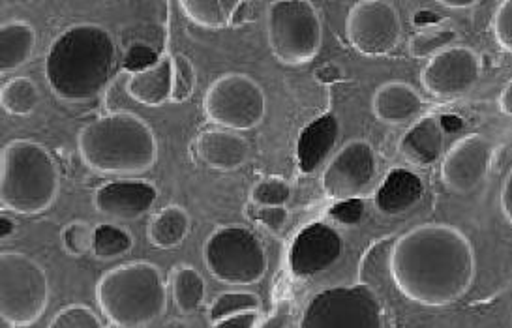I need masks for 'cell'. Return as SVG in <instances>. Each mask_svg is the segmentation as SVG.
I'll return each mask as SVG.
<instances>
[{
  "instance_id": "cell-18",
  "label": "cell",
  "mask_w": 512,
  "mask_h": 328,
  "mask_svg": "<svg viewBox=\"0 0 512 328\" xmlns=\"http://www.w3.org/2000/svg\"><path fill=\"white\" fill-rule=\"evenodd\" d=\"M197 158L214 171H235L246 164L250 143L237 132L214 128L196 139Z\"/></svg>"
},
{
  "instance_id": "cell-37",
  "label": "cell",
  "mask_w": 512,
  "mask_h": 328,
  "mask_svg": "<svg viewBox=\"0 0 512 328\" xmlns=\"http://www.w3.org/2000/svg\"><path fill=\"white\" fill-rule=\"evenodd\" d=\"M331 216L338 220L340 224L355 225L359 224L364 216V203L361 199H347L340 201L336 207H332Z\"/></svg>"
},
{
  "instance_id": "cell-3",
  "label": "cell",
  "mask_w": 512,
  "mask_h": 328,
  "mask_svg": "<svg viewBox=\"0 0 512 328\" xmlns=\"http://www.w3.org/2000/svg\"><path fill=\"white\" fill-rule=\"evenodd\" d=\"M77 150L83 164L102 175H141L158 162L151 124L130 111H115L83 126Z\"/></svg>"
},
{
  "instance_id": "cell-35",
  "label": "cell",
  "mask_w": 512,
  "mask_h": 328,
  "mask_svg": "<svg viewBox=\"0 0 512 328\" xmlns=\"http://www.w3.org/2000/svg\"><path fill=\"white\" fill-rule=\"evenodd\" d=\"M492 32L499 47L512 53V0H505L497 6L492 17Z\"/></svg>"
},
{
  "instance_id": "cell-17",
  "label": "cell",
  "mask_w": 512,
  "mask_h": 328,
  "mask_svg": "<svg viewBox=\"0 0 512 328\" xmlns=\"http://www.w3.org/2000/svg\"><path fill=\"white\" fill-rule=\"evenodd\" d=\"M424 102L415 87L404 81H387L372 96V113L387 126H404L421 117Z\"/></svg>"
},
{
  "instance_id": "cell-25",
  "label": "cell",
  "mask_w": 512,
  "mask_h": 328,
  "mask_svg": "<svg viewBox=\"0 0 512 328\" xmlns=\"http://www.w3.org/2000/svg\"><path fill=\"white\" fill-rule=\"evenodd\" d=\"M182 14L192 23L209 30L226 29L242 8L241 0H182Z\"/></svg>"
},
{
  "instance_id": "cell-26",
  "label": "cell",
  "mask_w": 512,
  "mask_h": 328,
  "mask_svg": "<svg viewBox=\"0 0 512 328\" xmlns=\"http://www.w3.org/2000/svg\"><path fill=\"white\" fill-rule=\"evenodd\" d=\"M171 291L175 306L182 314H194L205 300L207 285L199 270L192 265H179L171 276Z\"/></svg>"
},
{
  "instance_id": "cell-10",
  "label": "cell",
  "mask_w": 512,
  "mask_h": 328,
  "mask_svg": "<svg viewBox=\"0 0 512 328\" xmlns=\"http://www.w3.org/2000/svg\"><path fill=\"white\" fill-rule=\"evenodd\" d=\"M205 115L218 128L248 132L267 115L265 90L250 75L231 72L214 79L203 100Z\"/></svg>"
},
{
  "instance_id": "cell-16",
  "label": "cell",
  "mask_w": 512,
  "mask_h": 328,
  "mask_svg": "<svg viewBox=\"0 0 512 328\" xmlns=\"http://www.w3.org/2000/svg\"><path fill=\"white\" fill-rule=\"evenodd\" d=\"M156 199L158 192L149 182L115 180L107 182L94 192L92 205L98 214L106 218L130 222L145 216L156 203Z\"/></svg>"
},
{
  "instance_id": "cell-33",
  "label": "cell",
  "mask_w": 512,
  "mask_h": 328,
  "mask_svg": "<svg viewBox=\"0 0 512 328\" xmlns=\"http://www.w3.org/2000/svg\"><path fill=\"white\" fill-rule=\"evenodd\" d=\"M173 68H175V79H173V98L171 102L184 104L192 98L197 85L196 68L192 60L186 55H175L173 57Z\"/></svg>"
},
{
  "instance_id": "cell-38",
  "label": "cell",
  "mask_w": 512,
  "mask_h": 328,
  "mask_svg": "<svg viewBox=\"0 0 512 328\" xmlns=\"http://www.w3.org/2000/svg\"><path fill=\"white\" fill-rule=\"evenodd\" d=\"M259 323V312H246V314L231 315L224 321L214 323L212 328H256Z\"/></svg>"
},
{
  "instance_id": "cell-14",
  "label": "cell",
  "mask_w": 512,
  "mask_h": 328,
  "mask_svg": "<svg viewBox=\"0 0 512 328\" xmlns=\"http://www.w3.org/2000/svg\"><path fill=\"white\" fill-rule=\"evenodd\" d=\"M496 145L482 134L458 139L441 162V180L445 188L458 195L471 194L488 177Z\"/></svg>"
},
{
  "instance_id": "cell-30",
  "label": "cell",
  "mask_w": 512,
  "mask_h": 328,
  "mask_svg": "<svg viewBox=\"0 0 512 328\" xmlns=\"http://www.w3.org/2000/svg\"><path fill=\"white\" fill-rule=\"evenodd\" d=\"M454 38L456 32L452 29L424 30L409 40L407 49L413 59H434L436 55L451 47Z\"/></svg>"
},
{
  "instance_id": "cell-36",
  "label": "cell",
  "mask_w": 512,
  "mask_h": 328,
  "mask_svg": "<svg viewBox=\"0 0 512 328\" xmlns=\"http://www.w3.org/2000/svg\"><path fill=\"white\" fill-rule=\"evenodd\" d=\"M252 218L263 227H267L271 233H280L286 227L289 212L286 207H256L252 212Z\"/></svg>"
},
{
  "instance_id": "cell-31",
  "label": "cell",
  "mask_w": 512,
  "mask_h": 328,
  "mask_svg": "<svg viewBox=\"0 0 512 328\" xmlns=\"http://www.w3.org/2000/svg\"><path fill=\"white\" fill-rule=\"evenodd\" d=\"M291 186L282 177H267L259 180L250 192V199L256 207H286L291 199Z\"/></svg>"
},
{
  "instance_id": "cell-22",
  "label": "cell",
  "mask_w": 512,
  "mask_h": 328,
  "mask_svg": "<svg viewBox=\"0 0 512 328\" xmlns=\"http://www.w3.org/2000/svg\"><path fill=\"white\" fill-rule=\"evenodd\" d=\"M424 195V182L419 175L407 169H392L379 186L374 203L385 216H400L413 209Z\"/></svg>"
},
{
  "instance_id": "cell-34",
  "label": "cell",
  "mask_w": 512,
  "mask_h": 328,
  "mask_svg": "<svg viewBox=\"0 0 512 328\" xmlns=\"http://www.w3.org/2000/svg\"><path fill=\"white\" fill-rule=\"evenodd\" d=\"M47 328H104L98 315L92 312L89 306L72 304L68 308H62L59 314L53 317L51 325Z\"/></svg>"
},
{
  "instance_id": "cell-24",
  "label": "cell",
  "mask_w": 512,
  "mask_h": 328,
  "mask_svg": "<svg viewBox=\"0 0 512 328\" xmlns=\"http://www.w3.org/2000/svg\"><path fill=\"white\" fill-rule=\"evenodd\" d=\"M190 214L179 205H167L152 216L149 240L156 248L171 250L184 242L190 233Z\"/></svg>"
},
{
  "instance_id": "cell-43",
  "label": "cell",
  "mask_w": 512,
  "mask_h": 328,
  "mask_svg": "<svg viewBox=\"0 0 512 328\" xmlns=\"http://www.w3.org/2000/svg\"><path fill=\"white\" fill-rule=\"evenodd\" d=\"M0 328H16V327H12V325H10V323H4V321H2V325H0Z\"/></svg>"
},
{
  "instance_id": "cell-12",
  "label": "cell",
  "mask_w": 512,
  "mask_h": 328,
  "mask_svg": "<svg viewBox=\"0 0 512 328\" xmlns=\"http://www.w3.org/2000/svg\"><path fill=\"white\" fill-rule=\"evenodd\" d=\"M374 147L364 139H353L332 156L321 175V188L334 201L357 199L376 177Z\"/></svg>"
},
{
  "instance_id": "cell-32",
  "label": "cell",
  "mask_w": 512,
  "mask_h": 328,
  "mask_svg": "<svg viewBox=\"0 0 512 328\" xmlns=\"http://www.w3.org/2000/svg\"><path fill=\"white\" fill-rule=\"evenodd\" d=\"M61 240L66 254L81 257V255L92 252L94 229L83 220H74L62 227Z\"/></svg>"
},
{
  "instance_id": "cell-6",
  "label": "cell",
  "mask_w": 512,
  "mask_h": 328,
  "mask_svg": "<svg viewBox=\"0 0 512 328\" xmlns=\"http://www.w3.org/2000/svg\"><path fill=\"white\" fill-rule=\"evenodd\" d=\"M47 272L31 255L2 252L0 255V317L12 327L34 325L49 304Z\"/></svg>"
},
{
  "instance_id": "cell-4",
  "label": "cell",
  "mask_w": 512,
  "mask_h": 328,
  "mask_svg": "<svg viewBox=\"0 0 512 328\" xmlns=\"http://www.w3.org/2000/svg\"><path fill=\"white\" fill-rule=\"evenodd\" d=\"M61 190V173L51 152L38 141L14 139L0 158L2 209L34 216L46 212Z\"/></svg>"
},
{
  "instance_id": "cell-41",
  "label": "cell",
  "mask_w": 512,
  "mask_h": 328,
  "mask_svg": "<svg viewBox=\"0 0 512 328\" xmlns=\"http://www.w3.org/2000/svg\"><path fill=\"white\" fill-rule=\"evenodd\" d=\"M439 4L445 8H451V10H466V8L479 6L477 0H441Z\"/></svg>"
},
{
  "instance_id": "cell-29",
  "label": "cell",
  "mask_w": 512,
  "mask_h": 328,
  "mask_svg": "<svg viewBox=\"0 0 512 328\" xmlns=\"http://www.w3.org/2000/svg\"><path fill=\"white\" fill-rule=\"evenodd\" d=\"M261 310V299L256 293L246 291H227L218 295L212 302L209 310V319L212 325L218 321H224L231 315L246 314V312H259Z\"/></svg>"
},
{
  "instance_id": "cell-20",
  "label": "cell",
  "mask_w": 512,
  "mask_h": 328,
  "mask_svg": "<svg viewBox=\"0 0 512 328\" xmlns=\"http://www.w3.org/2000/svg\"><path fill=\"white\" fill-rule=\"evenodd\" d=\"M340 139V120L327 113L304 126L297 141V162L302 173L310 175L323 164Z\"/></svg>"
},
{
  "instance_id": "cell-40",
  "label": "cell",
  "mask_w": 512,
  "mask_h": 328,
  "mask_svg": "<svg viewBox=\"0 0 512 328\" xmlns=\"http://www.w3.org/2000/svg\"><path fill=\"white\" fill-rule=\"evenodd\" d=\"M499 109L503 115L512 117V79L507 83V87L501 92L499 96Z\"/></svg>"
},
{
  "instance_id": "cell-11",
  "label": "cell",
  "mask_w": 512,
  "mask_h": 328,
  "mask_svg": "<svg viewBox=\"0 0 512 328\" xmlns=\"http://www.w3.org/2000/svg\"><path fill=\"white\" fill-rule=\"evenodd\" d=\"M346 36L364 57H385L402 40V19L392 2L361 0L347 14Z\"/></svg>"
},
{
  "instance_id": "cell-7",
  "label": "cell",
  "mask_w": 512,
  "mask_h": 328,
  "mask_svg": "<svg viewBox=\"0 0 512 328\" xmlns=\"http://www.w3.org/2000/svg\"><path fill=\"white\" fill-rule=\"evenodd\" d=\"M267 38L272 55L287 66L312 62L323 44L316 6L308 0H274L267 6Z\"/></svg>"
},
{
  "instance_id": "cell-8",
  "label": "cell",
  "mask_w": 512,
  "mask_h": 328,
  "mask_svg": "<svg viewBox=\"0 0 512 328\" xmlns=\"http://www.w3.org/2000/svg\"><path fill=\"white\" fill-rule=\"evenodd\" d=\"M205 267L212 278L227 285H254L269 269L263 242L246 227L224 225L214 229L203 246Z\"/></svg>"
},
{
  "instance_id": "cell-13",
  "label": "cell",
  "mask_w": 512,
  "mask_h": 328,
  "mask_svg": "<svg viewBox=\"0 0 512 328\" xmlns=\"http://www.w3.org/2000/svg\"><path fill=\"white\" fill-rule=\"evenodd\" d=\"M481 57L471 47H449L428 60L422 68L421 83L426 92L441 100L469 94L481 79Z\"/></svg>"
},
{
  "instance_id": "cell-19",
  "label": "cell",
  "mask_w": 512,
  "mask_h": 328,
  "mask_svg": "<svg viewBox=\"0 0 512 328\" xmlns=\"http://www.w3.org/2000/svg\"><path fill=\"white\" fill-rule=\"evenodd\" d=\"M173 57L164 55L151 66L132 72L126 81V92L137 104L162 107L173 98Z\"/></svg>"
},
{
  "instance_id": "cell-9",
  "label": "cell",
  "mask_w": 512,
  "mask_h": 328,
  "mask_svg": "<svg viewBox=\"0 0 512 328\" xmlns=\"http://www.w3.org/2000/svg\"><path fill=\"white\" fill-rule=\"evenodd\" d=\"M299 328H385V315L370 285H340L308 302Z\"/></svg>"
},
{
  "instance_id": "cell-5",
  "label": "cell",
  "mask_w": 512,
  "mask_h": 328,
  "mask_svg": "<svg viewBox=\"0 0 512 328\" xmlns=\"http://www.w3.org/2000/svg\"><path fill=\"white\" fill-rule=\"evenodd\" d=\"M96 300L115 327L143 328L166 314L167 289L156 265L134 261L107 270L96 284Z\"/></svg>"
},
{
  "instance_id": "cell-21",
  "label": "cell",
  "mask_w": 512,
  "mask_h": 328,
  "mask_svg": "<svg viewBox=\"0 0 512 328\" xmlns=\"http://www.w3.org/2000/svg\"><path fill=\"white\" fill-rule=\"evenodd\" d=\"M400 154L409 164L428 167L436 164L445 149V128L437 115H426L417 120L400 139Z\"/></svg>"
},
{
  "instance_id": "cell-42",
  "label": "cell",
  "mask_w": 512,
  "mask_h": 328,
  "mask_svg": "<svg viewBox=\"0 0 512 328\" xmlns=\"http://www.w3.org/2000/svg\"><path fill=\"white\" fill-rule=\"evenodd\" d=\"M12 229H14V222L2 214V216H0V237L6 239V237L12 233Z\"/></svg>"
},
{
  "instance_id": "cell-23",
  "label": "cell",
  "mask_w": 512,
  "mask_h": 328,
  "mask_svg": "<svg viewBox=\"0 0 512 328\" xmlns=\"http://www.w3.org/2000/svg\"><path fill=\"white\" fill-rule=\"evenodd\" d=\"M36 29L29 21L14 19L0 29V72L12 74L31 60L36 47Z\"/></svg>"
},
{
  "instance_id": "cell-2",
  "label": "cell",
  "mask_w": 512,
  "mask_h": 328,
  "mask_svg": "<svg viewBox=\"0 0 512 328\" xmlns=\"http://www.w3.org/2000/svg\"><path fill=\"white\" fill-rule=\"evenodd\" d=\"M115 72V38L98 23H79L62 30L47 49V85L66 102L96 98Z\"/></svg>"
},
{
  "instance_id": "cell-28",
  "label": "cell",
  "mask_w": 512,
  "mask_h": 328,
  "mask_svg": "<svg viewBox=\"0 0 512 328\" xmlns=\"http://www.w3.org/2000/svg\"><path fill=\"white\" fill-rule=\"evenodd\" d=\"M134 248L132 235L119 225L102 224L94 229L92 254L98 259H115L128 254Z\"/></svg>"
},
{
  "instance_id": "cell-1",
  "label": "cell",
  "mask_w": 512,
  "mask_h": 328,
  "mask_svg": "<svg viewBox=\"0 0 512 328\" xmlns=\"http://www.w3.org/2000/svg\"><path fill=\"white\" fill-rule=\"evenodd\" d=\"M389 272L406 299L428 308H443L471 289L477 259L471 242L458 227L422 224L394 242Z\"/></svg>"
},
{
  "instance_id": "cell-15",
  "label": "cell",
  "mask_w": 512,
  "mask_h": 328,
  "mask_svg": "<svg viewBox=\"0 0 512 328\" xmlns=\"http://www.w3.org/2000/svg\"><path fill=\"white\" fill-rule=\"evenodd\" d=\"M344 254L340 233L325 222H314L301 229L291 246L289 263L295 276L310 278L331 269Z\"/></svg>"
},
{
  "instance_id": "cell-27",
  "label": "cell",
  "mask_w": 512,
  "mask_h": 328,
  "mask_svg": "<svg viewBox=\"0 0 512 328\" xmlns=\"http://www.w3.org/2000/svg\"><path fill=\"white\" fill-rule=\"evenodd\" d=\"M40 104V90L31 77H12L0 90V105L8 115L31 117Z\"/></svg>"
},
{
  "instance_id": "cell-39",
  "label": "cell",
  "mask_w": 512,
  "mask_h": 328,
  "mask_svg": "<svg viewBox=\"0 0 512 328\" xmlns=\"http://www.w3.org/2000/svg\"><path fill=\"white\" fill-rule=\"evenodd\" d=\"M499 203H501V212H503L505 220L509 222V225H512V169L507 173L505 180H503Z\"/></svg>"
}]
</instances>
